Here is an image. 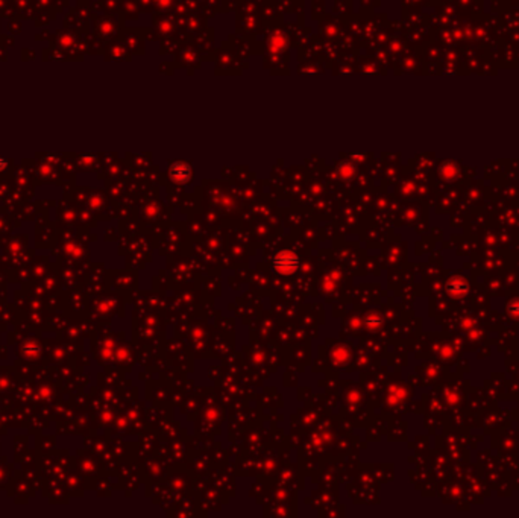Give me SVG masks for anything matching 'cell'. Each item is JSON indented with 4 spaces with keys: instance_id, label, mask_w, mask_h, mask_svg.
Listing matches in <instances>:
<instances>
[{
    "instance_id": "1",
    "label": "cell",
    "mask_w": 519,
    "mask_h": 518,
    "mask_svg": "<svg viewBox=\"0 0 519 518\" xmlns=\"http://www.w3.org/2000/svg\"><path fill=\"white\" fill-rule=\"evenodd\" d=\"M299 268V258L294 252L283 249L278 254H275L274 260H272V269L284 277H290L293 275Z\"/></svg>"
}]
</instances>
